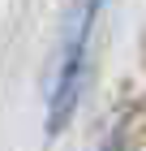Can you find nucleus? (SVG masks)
Masks as SVG:
<instances>
[{
    "label": "nucleus",
    "mask_w": 146,
    "mask_h": 151,
    "mask_svg": "<svg viewBox=\"0 0 146 151\" xmlns=\"http://www.w3.org/2000/svg\"><path fill=\"white\" fill-rule=\"evenodd\" d=\"M99 4L103 0H73V9L65 17L60 56H56V69H52V95H47V134H60L69 125L73 108H78L82 73H86V47H90V30H95Z\"/></svg>",
    "instance_id": "obj_1"
}]
</instances>
